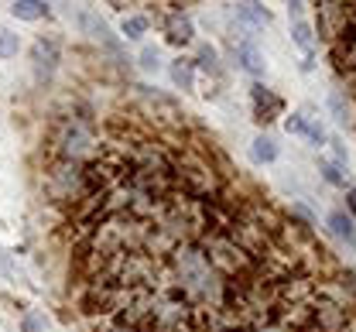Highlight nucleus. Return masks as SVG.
<instances>
[{
  "label": "nucleus",
  "mask_w": 356,
  "mask_h": 332,
  "mask_svg": "<svg viewBox=\"0 0 356 332\" xmlns=\"http://www.w3.org/2000/svg\"><path fill=\"white\" fill-rule=\"evenodd\" d=\"M329 230H332L339 240H346V243H353V247H356V226H353V219H349L346 212H339V209H336V212L329 216Z\"/></svg>",
  "instance_id": "obj_12"
},
{
  "label": "nucleus",
  "mask_w": 356,
  "mask_h": 332,
  "mask_svg": "<svg viewBox=\"0 0 356 332\" xmlns=\"http://www.w3.org/2000/svg\"><path fill=\"white\" fill-rule=\"evenodd\" d=\"M79 28L86 31V35H93V38H100L107 49H113L117 52V42H113V35H110V28H107V21H100L93 11H83L79 14Z\"/></svg>",
  "instance_id": "obj_6"
},
{
  "label": "nucleus",
  "mask_w": 356,
  "mask_h": 332,
  "mask_svg": "<svg viewBox=\"0 0 356 332\" xmlns=\"http://www.w3.org/2000/svg\"><path fill=\"white\" fill-rule=\"evenodd\" d=\"M315 31L332 45L336 38H342L349 31V14H346V4H318V21H315Z\"/></svg>",
  "instance_id": "obj_2"
},
{
  "label": "nucleus",
  "mask_w": 356,
  "mask_h": 332,
  "mask_svg": "<svg viewBox=\"0 0 356 332\" xmlns=\"http://www.w3.org/2000/svg\"><path fill=\"white\" fill-rule=\"evenodd\" d=\"M329 55H332V66H336L339 76L356 79V31H353V28H349L342 38H336V42L329 45Z\"/></svg>",
  "instance_id": "obj_3"
},
{
  "label": "nucleus",
  "mask_w": 356,
  "mask_h": 332,
  "mask_svg": "<svg viewBox=\"0 0 356 332\" xmlns=\"http://www.w3.org/2000/svg\"><path fill=\"white\" fill-rule=\"evenodd\" d=\"M291 212H295V216H298V219H301V223H305L308 230L315 226V212H312V209H308L305 202H295V206H291Z\"/></svg>",
  "instance_id": "obj_22"
},
{
  "label": "nucleus",
  "mask_w": 356,
  "mask_h": 332,
  "mask_svg": "<svg viewBox=\"0 0 356 332\" xmlns=\"http://www.w3.org/2000/svg\"><path fill=\"white\" fill-rule=\"evenodd\" d=\"M236 59H240V66H243L250 76H264V69H267V59H264V52H260L254 42H240Z\"/></svg>",
  "instance_id": "obj_5"
},
{
  "label": "nucleus",
  "mask_w": 356,
  "mask_h": 332,
  "mask_svg": "<svg viewBox=\"0 0 356 332\" xmlns=\"http://www.w3.org/2000/svg\"><path fill=\"white\" fill-rule=\"evenodd\" d=\"M148 28H151V18H144V14H131V18H124V25H120L124 38H134V42L144 38Z\"/></svg>",
  "instance_id": "obj_14"
},
{
  "label": "nucleus",
  "mask_w": 356,
  "mask_h": 332,
  "mask_svg": "<svg viewBox=\"0 0 356 332\" xmlns=\"http://www.w3.org/2000/svg\"><path fill=\"white\" fill-rule=\"evenodd\" d=\"M195 66H202L206 72L219 76V55H216V49H213V45H199V59H195Z\"/></svg>",
  "instance_id": "obj_18"
},
{
  "label": "nucleus",
  "mask_w": 356,
  "mask_h": 332,
  "mask_svg": "<svg viewBox=\"0 0 356 332\" xmlns=\"http://www.w3.org/2000/svg\"><path fill=\"white\" fill-rule=\"evenodd\" d=\"M284 130H288V134L305 137V134H308V117H305V113H291V117L284 120Z\"/></svg>",
  "instance_id": "obj_20"
},
{
  "label": "nucleus",
  "mask_w": 356,
  "mask_h": 332,
  "mask_svg": "<svg viewBox=\"0 0 356 332\" xmlns=\"http://www.w3.org/2000/svg\"><path fill=\"white\" fill-rule=\"evenodd\" d=\"M346 209H349V219L356 216V189H346Z\"/></svg>",
  "instance_id": "obj_24"
},
{
  "label": "nucleus",
  "mask_w": 356,
  "mask_h": 332,
  "mask_svg": "<svg viewBox=\"0 0 356 332\" xmlns=\"http://www.w3.org/2000/svg\"><path fill=\"white\" fill-rule=\"evenodd\" d=\"M236 18L254 25V28H267L271 25V11L260 8V4H236Z\"/></svg>",
  "instance_id": "obj_11"
},
{
  "label": "nucleus",
  "mask_w": 356,
  "mask_h": 332,
  "mask_svg": "<svg viewBox=\"0 0 356 332\" xmlns=\"http://www.w3.org/2000/svg\"><path fill=\"white\" fill-rule=\"evenodd\" d=\"M11 14H14L18 21H42V18L49 14V4H45V0H14V4H11Z\"/></svg>",
  "instance_id": "obj_9"
},
{
  "label": "nucleus",
  "mask_w": 356,
  "mask_h": 332,
  "mask_svg": "<svg viewBox=\"0 0 356 332\" xmlns=\"http://www.w3.org/2000/svg\"><path fill=\"white\" fill-rule=\"evenodd\" d=\"M318 171H322V178H325L329 185H336V189H346V175H342V168H339V165H332V161L318 158Z\"/></svg>",
  "instance_id": "obj_17"
},
{
  "label": "nucleus",
  "mask_w": 356,
  "mask_h": 332,
  "mask_svg": "<svg viewBox=\"0 0 356 332\" xmlns=\"http://www.w3.org/2000/svg\"><path fill=\"white\" fill-rule=\"evenodd\" d=\"M329 110H332V117L339 120V124H353V110H349V100L336 89V93H329Z\"/></svg>",
  "instance_id": "obj_15"
},
{
  "label": "nucleus",
  "mask_w": 356,
  "mask_h": 332,
  "mask_svg": "<svg viewBox=\"0 0 356 332\" xmlns=\"http://www.w3.org/2000/svg\"><path fill=\"white\" fill-rule=\"evenodd\" d=\"M168 76H172L175 89H195V62L192 59H175Z\"/></svg>",
  "instance_id": "obj_7"
},
{
  "label": "nucleus",
  "mask_w": 356,
  "mask_h": 332,
  "mask_svg": "<svg viewBox=\"0 0 356 332\" xmlns=\"http://www.w3.org/2000/svg\"><path fill=\"white\" fill-rule=\"evenodd\" d=\"M18 52H21V38L11 28L0 25V59H14Z\"/></svg>",
  "instance_id": "obj_16"
},
{
  "label": "nucleus",
  "mask_w": 356,
  "mask_h": 332,
  "mask_svg": "<svg viewBox=\"0 0 356 332\" xmlns=\"http://www.w3.org/2000/svg\"><path fill=\"white\" fill-rule=\"evenodd\" d=\"M277 141L274 137H267V134H260V137H254V144H250V158H254V165H271V161H277Z\"/></svg>",
  "instance_id": "obj_8"
},
{
  "label": "nucleus",
  "mask_w": 356,
  "mask_h": 332,
  "mask_svg": "<svg viewBox=\"0 0 356 332\" xmlns=\"http://www.w3.org/2000/svg\"><path fill=\"white\" fill-rule=\"evenodd\" d=\"M141 69H144V72H158V69H161V52L148 45V49L141 52Z\"/></svg>",
  "instance_id": "obj_19"
},
{
  "label": "nucleus",
  "mask_w": 356,
  "mask_h": 332,
  "mask_svg": "<svg viewBox=\"0 0 356 332\" xmlns=\"http://www.w3.org/2000/svg\"><path fill=\"white\" fill-rule=\"evenodd\" d=\"M250 107H254V120H257L260 127L274 124V120L284 113V100H281L274 89H267L264 83H254V86H250Z\"/></svg>",
  "instance_id": "obj_1"
},
{
  "label": "nucleus",
  "mask_w": 356,
  "mask_h": 332,
  "mask_svg": "<svg viewBox=\"0 0 356 332\" xmlns=\"http://www.w3.org/2000/svg\"><path fill=\"white\" fill-rule=\"evenodd\" d=\"M329 148H332V158H336L332 165H339V168H346V165H349V154H346V148H342L339 141H332V137H329Z\"/></svg>",
  "instance_id": "obj_23"
},
{
  "label": "nucleus",
  "mask_w": 356,
  "mask_h": 332,
  "mask_svg": "<svg viewBox=\"0 0 356 332\" xmlns=\"http://www.w3.org/2000/svg\"><path fill=\"white\" fill-rule=\"evenodd\" d=\"M305 137H308L315 148H325V144H329V134H325V127H322V124H315V120H308V134H305Z\"/></svg>",
  "instance_id": "obj_21"
},
{
  "label": "nucleus",
  "mask_w": 356,
  "mask_h": 332,
  "mask_svg": "<svg viewBox=\"0 0 356 332\" xmlns=\"http://www.w3.org/2000/svg\"><path fill=\"white\" fill-rule=\"evenodd\" d=\"M291 42H295L305 55H312V49H315V28H312L308 21H295V25H291Z\"/></svg>",
  "instance_id": "obj_13"
},
{
  "label": "nucleus",
  "mask_w": 356,
  "mask_h": 332,
  "mask_svg": "<svg viewBox=\"0 0 356 332\" xmlns=\"http://www.w3.org/2000/svg\"><path fill=\"white\" fill-rule=\"evenodd\" d=\"M308 4H288V14L295 18V21H301V11H305Z\"/></svg>",
  "instance_id": "obj_25"
},
{
  "label": "nucleus",
  "mask_w": 356,
  "mask_h": 332,
  "mask_svg": "<svg viewBox=\"0 0 356 332\" xmlns=\"http://www.w3.org/2000/svg\"><path fill=\"white\" fill-rule=\"evenodd\" d=\"M192 35H195V28H192V21L182 14V11H172V18L165 21V38L172 42V45H189L192 42Z\"/></svg>",
  "instance_id": "obj_4"
},
{
  "label": "nucleus",
  "mask_w": 356,
  "mask_h": 332,
  "mask_svg": "<svg viewBox=\"0 0 356 332\" xmlns=\"http://www.w3.org/2000/svg\"><path fill=\"white\" fill-rule=\"evenodd\" d=\"M31 59H35V66H42V69H55V62H59V45L49 38H38L35 45H31Z\"/></svg>",
  "instance_id": "obj_10"
}]
</instances>
